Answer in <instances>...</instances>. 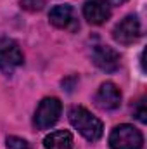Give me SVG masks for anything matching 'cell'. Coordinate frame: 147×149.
I'll return each mask as SVG.
<instances>
[{
    "label": "cell",
    "instance_id": "obj_1",
    "mask_svg": "<svg viewBox=\"0 0 147 149\" xmlns=\"http://www.w3.org/2000/svg\"><path fill=\"white\" fill-rule=\"evenodd\" d=\"M69 121L87 141L95 142L102 137V132H104L102 121L83 106H73L69 109Z\"/></svg>",
    "mask_w": 147,
    "mask_h": 149
},
{
    "label": "cell",
    "instance_id": "obj_2",
    "mask_svg": "<svg viewBox=\"0 0 147 149\" xmlns=\"http://www.w3.org/2000/svg\"><path fill=\"white\" fill-rule=\"evenodd\" d=\"M142 144H144L142 132L128 123L114 127L109 135L111 149H142Z\"/></svg>",
    "mask_w": 147,
    "mask_h": 149
},
{
    "label": "cell",
    "instance_id": "obj_3",
    "mask_svg": "<svg viewBox=\"0 0 147 149\" xmlns=\"http://www.w3.org/2000/svg\"><path fill=\"white\" fill-rule=\"evenodd\" d=\"M62 111V106H61V101L55 99V97H45L40 104H38L37 111H35V118H33V123L38 130H47L50 128L61 116Z\"/></svg>",
    "mask_w": 147,
    "mask_h": 149
},
{
    "label": "cell",
    "instance_id": "obj_4",
    "mask_svg": "<svg viewBox=\"0 0 147 149\" xmlns=\"http://www.w3.org/2000/svg\"><path fill=\"white\" fill-rule=\"evenodd\" d=\"M142 35V28H140V21L137 16L130 14L126 17H123L112 30V38L121 43V45H132L135 43Z\"/></svg>",
    "mask_w": 147,
    "mask_h": 149
},
{
    "label": "cell",
    "instance_id": "obj_5",
    "mask_svg": "<svg viewBox=\"0 0 147 149\" xmlns=\"http://www.w3.org/2000/svg\"><path fill=\"white\" fill-rule=\"evenodd\" d=\"M49 21L52 26L59 30H68V31H76L78 30V17L71 5L61 3L50 9L49 12Z\"/></svg>",
    "mask_w": 147,
    "mask_h": 149
},
{
    "label": "cell",
    "instance_id": "obj_6",
    "mask_svg": "<svg viewBox=\"0 0 147 149\" xmlns=\"http://www.w3.org/2000/svg\"><path fill=\"white\" fill-rule=\"evenodd\" d=\"M24 61L21 49L10 38H0V70L12 71L14 68L21 66Z\"/></svg>",
    "mask_w": 147,
    "mask_h": 149
},
{
    "label": "cell",
    "instance_id": "obj_7",
    "mask_svg": "<svg viewBox=\"0 0 147 149\" xmlns=\"http://www.w3.org/2000/svg\"><path fill=\"white\" fill-rule=\"evenodd\" d=\"M92 61L106 73H114L121 64L119 54L109 45H95L92 49Z\"/></svg>",
    "mask_w": 147,
    "mask_h": 149
},
{
    "label": "cell",
    "instance_id": "obj_8",
    "mask_svg": "<svg viewBox=\"0 0 147 149\" xmlns=\"http://www.w3.org/2000/svg\"><path fill=\"white\" fill-rule=\"evenodd\" d=\"M95 104H97V108H101L104 111L118 109L121 104V90L118 88V85L112 81L102 83L95 94Z\"/></svg>",
    "mask_w": 147,
    "mask_h": 149
},
{
    "label": "cell",
    "instance_id": "obj_9",
    "mask_svg": "<svg viewBox=\"0 0 147 149\" xmlns=\"http://www.w3.org/2000/svg\"><path fill=\"white\" fill-rule=\"evenodd\" d=\"M83 16L90 24H102L111 17V5L106 0H87L83 5Z\"/></svg>",
    "mask_w": 147,
    "mask_h": 149
},
{
    "label": "cell",
    "instance_id": "obj_10",
    "mask_svg": "<svg viewBox=\"0 0 147 149\" xmlns=\"http://www.w3.org/2000/svg\"><path fill=\"white\" fill-rule=\"evenodd\" d=\"M45 149H73V135L68 130H55L43 141Z\"/></svg>",
    "mask_w": 147,
    "mask_h": 149
},
{
    "label": "cell",
    "instance_id": "obj_11",
    "mask_svg": "<svg viewBox=\"0 0 147 149\" xmlns=\"http://www.w3.org/2000/svg\"><path fill=\"white\" fill-rule=\"evenodd\" d=\"M7 149H30V142L23 137L10 135L7 139Z\"/></svg>",
    "mask_w": 147,
    "mask_h": 149
},
{
    "label": "cell",
    "instance_id": "obj_12",
    "mask_svg": "<svg viewBox=\"0 0 147 149\" xmlns=\"http://www.w3.org/2000/svg\"><path fill=\"white\" fill-rule=\"evenodd\" d=\"M45 5V0H21V7L28 12H38Z\"/></svg>",
    "mask_w": 147,
    "mask_h": 149
},
{
    "label": "cell",
    "instance_id": "obj_13",
    "mask_svg": "<svg viewBox=\"0 0 147 149\" xmlns=\"http://www.w3.org/2000/svg\"><path fill=\"white\" fill-rule=\"evenodd\" d=\"M135 116L139 121L146 123L147 121V109H146V99H140L137 102V108H135Z\"/></svg>",
    "mask_w": 147,
    "mask_h": 149
},
{
    "label": "cell",
    "instance_id": "obj_14",
    "mask_svg": "<svg viewBox=\"0 0 147 149\" xmlns=\"http://www.w3.org/2000/svg\"><path fill=\"white\" fill-rule=\"evenodd\" d=\"M125 2H128V0H111V3H114V5H121Z\"/></svg>",
    "mask_w": 147,
    "mask_h": 149
}]
</instances>
